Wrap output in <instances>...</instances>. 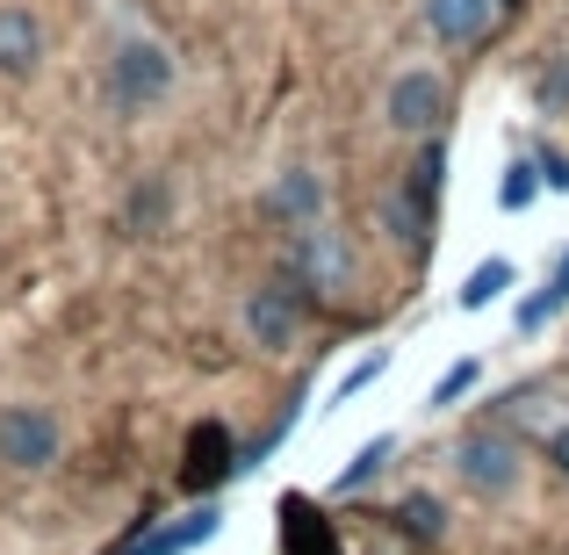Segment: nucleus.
I'll use <instances>...</instances> for the list:
<instances>
[{"label":"nucleus","instance_id":"obj_1","mask_svg":"<svg viewBox=\"0 0 569 555\" xmlns=\"http://www.w3.org/2000/svg\"><path fill=\"white\" fill-rule=\"evenodd\" d=\"M447 462H455L461 490H469V498H483V505H505L519 490V440H512V433H498V426L461 433Z\"/></svg>","mask_w":569,"mask_h":555},{"label":"nucleus","instance_id":"obj_2","mask_svg":"<svg viewBox=\"0 0 569 555\" xmlns=\"http://www.w3.org/2000/svg\"><path fill=\"white\" fill-rule=\"evenodd\" d=\"M173 87V58L159 51L152 37H130V43H116V66H109V101H116V116H144L159 95Z\"/></svg>","mask_w":569,"mask_h":555},{"label":"nucleus","instance_id":"obj_3","mask_svg":"<svg viewBox=\"0 0 569 555\" xmlns=\"http://www.w3.org/2000/svg\"><path fill=\"white\" fill-rule=\"evenodd\" d=\"M303 310H310V289L303 281H260L246 289V333L260 354H289L296 333H303Z\"/></svg>","mask_w":569,"mask_h":555},{"label":"nucleus","instance_id":"obj_4","mask_svg":"<svg viewBox=\"0 0 569 555\" xmlns=\"http://www.w3.org/2000/svg\"><path fill=\"white\" fill-rule=\"evenodd\" d=\"M353 275V252H347V231H332V224H303V231H289V281H303L310 296H332L339 281Z\"/></svg>","mask_w":569,"mask_h":555},{"label":"nucleus","instance_id":"obj_5","mask_svg":"<svg viewBox=\"0 0 569 555\" xmlns=\"http://www.w3.org/2000/svg\"><path fill=\"white\" fill-rule=\"evenodd\" d=\"M58 447H66V433H58V418L43 412V404H8V412H0V462H8V469L37 476V469L58 462Z\"/></svg>","mask_w":569,"mask_h":555},{"label":"nucleus","instance_id":"obj_6","mask_svg":"<svg viewBox=\"0 0 569 555\" xmlns=\"http://www.w3.org/2000/svg\"><path fill=\"white\" fill-rule=\"evenodd\" d=\"M238 476V433L223 418H194L188 440H181V484L188 490H217Z\"/></svg>","mask_w":569,"mask_h":555},{"label":"nucleus","instance_id":"obj_7","mask_svg":"<svg viewBox=\"0 0 569 555\" xmlns=\"http://www.w3.org/2000/svg\"><path fill=\"white\" fill-rule=\"evenodd\" d=\"M389 123L403 130V138H440L447 123V80L426 66L397 72V87H389Z\"/></svg>","mask_w":569,"mask_h":555},{"label":"nucleus","instance_id":"obj_8","mask_svg":"<svg viewBox=\"0 0 569 555\" xmlns=\"http://www.w3.org/2000/svg\"><path fill=\"white\" fill-rule=\"evenodd\" d=\"M274 519H281V555H347L339 534H332V519H325L318 498H303V490H281Z\"/></svg>","mask_w":569,"mask_h":555},{"label":"nucleus","instance_id":"obj_9","mask_svg":"<svg viewBox=\"0 0 569 555\" xmlns=\"http://www.w3.org/2000/svg\"><path fill=\"white\" fill-rule=\"evenodd\" d=\"M37 66H43V22L29 8H0V72L29 80Z\"/></svg>","mask_w":569,"mask_h":555},{"label":"nucleus","instance_id":"obj_10","mask_svg":"<svg viewBox=\"0 0 569 555\" xmlns=\"http://www.w3.org/2000/svg\"><path fill=\"white\" fill-rule=\"evenodd\" d=\"M217 527H223L217 505H194V513H188V519H173V527H144L123 555H188V548H202Z\"/></svg>","mask_w":569,"mask_h":555},{"label":"nucleus","instance_id":"obj_11","mask_svg":"<svg viewBox=\"0 0 569 555\" xmlns=\"http://www.w3.org/2000/svg\"><path fill=\"white\" fill-rule=\"evenodd\" d=\"M382 519H389V527H397L411 548H440V542H447V505L432 498V490H403V498L389 505Z\"/></svg>","mask_w":569,"mask_h":555},{"label":"nucleus","instance_id":"obj_12","mask_svg":"<svg viewBox=\"0 0 569 555\" xmlns=\"http://www.w3.org/2000/svg\"><path fill=\"white\" fill-rule=\"evenodd\" d=\"M490 14H498V0H426V22L440 43H483Z\"/></svg>","mask_w":569,"mask_h":555},{"label":"nucleus","instance_id":"obj_13","mask_svg":"<svg viewBox=\"0 0 569 555\" xmlns=\"http://www.w3.org/2000/svg\"><path fill=\"white\" fill-rule=\"evenodd\" d=\"M267 209H274L289 231H303V224H318V217H325V181H318V174H303V167L281 174L274 195H267Z\"/></svg>","mask_w":569,"mask_h":555},{"label":"nucleus","instance_id":"obj_14","mask_svg":"<svg viewBox=\"0 0 569 555\" xmlns=\"http://www.w3.org/2000/svg\"><path fill=\"white\" fill-rule=\"evenodd\" d=\"M389 455H397V440H389V433H376V440H368L361 455H353L347 469L332 476V498H353V490H368V484L382 476V462H389Z\"/></svg>","mask_w":569,"mask_h":555},{"label":"nucleus","instance_id":"obj_15","mask_svg":"<svg viewBox=\"0 0 569 555\" xmlns=\"http://www.w3.org/2000/svg\"><path fill=\"white\" fill-rule=\"evenodd\" d=\"M541 159H533V152H519L512 159V167H505V181H498V209H512V217H519V209H533V202H541Z\"/></svg>","mask_w":569,"mask_h":555},{"label":"nucleus","instance_id":"obj_16","mask_svg":"<svg viewBox=\"0 0 569 555\" xmlns=\"http://www.w3.org/2000/svg\"><path fill=\"white\" fill-rule=\"evenodd\" d=\"M167 209H173V188L167 181H138V188H130V202H123V224L138 238H152L159 224H167Z\"/></svg>","mask_w":569,"mask_h":555},{"label":"nucleus","instance_id":"obj_17","mask_svg":"<svg viewBox=\"0 0 569 555\" xmlns=\"http://www.w3.org/2000/svg\"><path fill=\"white\" fill-rule=\"evenodd\" d=\"M505 289H512V260H483V267H469V281L455 289V304L461 310H490Z\"/></svg>","mask_w":569,"mask_h":555},{"label":"nucleus","instance_id":"obj_18","mask_svg":"<svg viewBox=\"0 0 569 555\" xmlns=\"http://www.w3.org/2000/svg\"><path fill=\"white\" fill-rule=\"evenodd\" d=\"M562 304H569V252H562V267H556V275H548V289H541V296H527V304H519V333H541V325L556 318Z\"/></svg>","mask_w":569,"mask_h":555},{"label":"nucleus","instance_id":"obj_19","mask_svg":"<svg viewBox=\"0 0 569 555\" xmlns=\"http://www.w3.org/2000/svg\"><path fill=\"white\" fill-rule=\"evenodd\" d=\"M476 383H483V361H469V354H461V361H455V368H447V375H440V383H432V389H426V412H455V404H461V397H469V389H476Z\"/></svg>","mask_w":569,"mask_h":555},{"label":"nucleus","instance_id":"obj_20","mask_svg":"<svg viewBox=\"0 0 569 555\" xmlns=\"http://www.w3.org/2000/svg\"><path fill=\"white\" fill-rule=\"evenodd\" d=\"M382 368H389V354H382V347H376V354H368V361H353L347 375H339V404H353V397H361V389H368V383H376V375H382Z\"/></svg>","mask_w":569,"mask_h":555},{"label":"nucleus","instance_id":"obj_21","mask_svg":"<svg viewBox=\"0 0 569 555\" xmlns=\"http://www.w3.org/2000/svg\"><path fill=\"white\" fill-rule=\"evenodd\" d=\"M533 95H541V109H569V58H556V66L541 72V87H533Z\"/></svg>","mask_w":569,"mask_h":555},{"label":"nucleus","instance_id":"obj_22","mask_svg":"<svg viewBox=\"0 0 569 555\" xmlns=\"http://www.w3.org/2000/svg\"><path fill=\"white\" fill-rule=\"evenodd\" d=\"M533 159H541V181L556 188V195H569V159H562V152H548V145H541Z\"/></svg>","mask_w":569,"mask_h":555},{"label":"nucleus","instance_id":"obj_23","mask_svg":"<svg viewBox=\"0 0 569 555\" xmlns=\"http://www.w3.org/2000/svg\"><path fill=\"white\" fill-rule=\"evenodd\" d=\"M548 462H556V469L569 476V426H556V433H548Z\"/></svg>","mask_w":569,"mask_h":555}]
</instances>
